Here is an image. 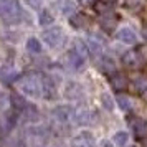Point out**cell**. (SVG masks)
Segmentation results:
<instances>
[{
	"label": "cell",
	"mask_w": 147,
	"mask_h": 147,
	"mask_svg": "<svg viewBox=\"0 0 147 147\" xmlns=\"http://www.w3.org/2000/svg\"><path fill=\"white\" fill-rule=\"evenodd\" d=\"M41 81H43L41 74L28 73L18 81V88L32 98H41Z\"/></svg>",
	"instance_id": "1"
},
{
	"label": "cell",
	"mask_w": 147,
	"mask_h": 147,
	"mask_svg": "<svg viewBox=\"0 0 147 147\" xmlns=\"http://www.w3.org/2000/svg\"><path fill=\"white\" fill-rule=\"evenodd\" d=\"M0 18L7 23H17L22 18V8L17 0H0Z\"/></svg>",
	"instance_id": "2"
},
{
	"label": "cell",
	"mask_w": 147,
	"mask_h": 147,
	"mask_svg": "<svg viewBox=\"0 0 147 147\" xmlns=\"http://www.w3.org/2000/svg\"><path fill=\"white\" fill-rule=\"evenodd\" d=\"M65 38L66 36H65V32L61 27H53L43 32V41L50 48H60L65 43Z\"/></svg>",
	"instance_id": "3"
},
{
	"label": "cell",
	"mask_w": 147,
	"mask_h": 147,
	"mask_svg": "<svg viewBox=\"0 0 147 147\" xmlns=\"http://www.w3.org/2000/svg\"><path fill=\"white\" fill-rule=\"evenodd\" d=\"M129 126L131 129L134 131V136H136V139L137 140H144L147 139V122L144 119H140V117H131L129 119Z\"/></svg>",
	"instance_id": "4"
},
{
	"label": "cell",
	"mask_w": 147,
	"mask_h": 147,
	"mask_svg": "<svg viewBox=\"0 0 147 147\" xmlns=\"http://www.w3.org/2000/svg\"><path fill=\"white\" fill-rule=\"evenodd\" d=\"M144 63L140 51H126L122 55V65L127 68H139Z\"/></svg>",
	"instance_id": "5"
},
{
	"label": "cell",
	"mask_w": 147,
	"mask_h": 147,
	"mask_svg": "<svg viewBox=\"0 0 147 147\" xmlns=\"http://www.w3.org/2000/svg\"><path fill=\"white\" fill-rule=\"evenodd\" d=\"M73 147H96V139L91 132H80L73 137Z\"/></svg>",
	"instance_id": "6"
},
{
	"label": "cell",
	"mask_w": 147,
	"mask_h": 147,
	"mask_svg": "<svg viewBox=\"0 0 147 147\" xmlns=\"http://www.w3.org/2000/svg\"><path fill=\"white\" fill-rule=\"evenodd\" d=\"M51 116L56 122H69V119L73 117V109L69 106H56L51 111Z\"/></svg>",
	"instance_id": "7"
},
{
	"label": "cell",
	"mask_w": 147,
	"mask_h": 147,
	"mask_svg": "<svg viewBox=\"0 0 147 147\" xmlns=\"http://www.w3.org/2000/svg\"><path fill=\"white\" fill-rule=\"evenodd\" d=\"M65 65H66V68L71 69V71H80L81 68L84 66V60H83L81 56H78V55L71 50L69 53L65 55Z\"/></svg>",
	"instance_id": "8"
},
{
	"label": "cell",
	"mask_w": 147,
	"mask_h": 147,
	"mask_svg": "<svg viewBox=\"0 0 147 147\" xmlns=\"http://www.w3.org/2000/svg\"><path fill=\"white\" fill-rule=\"evenodd\" d=\"M109 83H111V88L114 91H126L127 86H129V80H127L126 74L122 73H114L109 76Z\"/></svg>",
	"instance_id": "9"
},
{
	"label": "cell",
	"mask_w": 147,
	"mask_h": 147,
	"mask_svg": "<svg viewBox=\"0 0 147 147\" xmlns=\"http://www.w3.org/2000/svg\"><path fill=\"white\" fill-rule=\"evenodd\" d=\"M96 66H98V69H99L101 73L107 74V76L116 73V65H114V61L109 56H99L96 60Z\"/></svg>",
	"instance_id": "10"
},
{
	"label": "cell",
	"mask_w": 147,
	"mask_h": 147,
	"mask_svg": "<svg viewBox=\"0 0 147 147\" xmlns=\"http://www.w3.org/2000/svg\"><path fill=\"white\" fill-rule=\"evenodd\" d=\"M73 117L76 121V124H80V126H89V124L94 122V113L89 111V109L76 111V113H73Z\"/></svg>",
	"instance_id": "11"
},
{
	"label": "cell",
	"mask_w": 147,
	"mask_h": 147,
	"mask_svg": "<svg viewBox=\"0 0 147 147\" xmlns=\"http://www.w3.org/2000/svg\"><path fill=\"white\" fill-rule=\"evenodd\" d=\"M56 96V86L51 81L50 76H43V81H41V98L45 99H53Z\"/></svg>",
	"instance_id": "12"
},
{
	"label": "cell",
	"mask_w": 147,
	"mask_h": 147,
	"mask_svg": "<svg viewBox=\"0 0 147 147\" xmlns=\"http://www.w3.org/2000/svg\"><path fill=\"white\" fill-rule=\"evenodd\" d=\"M55 7H56V10L60 12L61 15H73L74 10H76V5H74L73 0H56L55 2Z\"/></svg>",
	"instance_id": "13"
},
{
	"label": "cell",
	"mask_w": 147,
	"mask_h": 147,
	"mask_svg": "<svg viewBox=\"0 0 147 147\" xmlns=\"http://www.w3.org/2000/svg\"><path fill=\"white\" fill-rule=\"evenodd\" d=\"M117 40L126 43V45H134V43H137V35L134 33L131 28L124 27L122 30L117 32Z\"/></svg>",
	"instance_id": "14"
},
{
	"label": "cell",
	"mask_w": 147,
	"mask_h": 147,
	"mask_svg": "<svg viewBox=\"0 0 147 147\" xmlns=\"http://www.w3.org/2000/svg\"><path fill=\"white\" fill-rule=\"evenodd\" d=\"M69 101H78L83 98V88L78 84V83H69L66 84V93H65Z\"/></svg>",
	"instance_id": "15"
},
{
	"label": "cell",
	"mask_w": 147,
	"mask_h": 147,
	"mask_svg": "<svg viewBox=\"0 0 147 147\" xmlns=\"http://www.w3.org/2000/svg\"><path fill=\"white\" fill-rule=\"evenodd\" d=\"M99 23H101V27L104 28V30H109V32H111V30L117 25V17L114 15V12L106 13V15H101Z\"/></svg>",
	"instance_id": "16"
},
{
	"label": "cell",
	"mask_w": 147,
	"mask_h": 147,
	"mask_svg": "<svg viewBox=\"0 0 147 147\" xmlns=\"http://www.w3.org/2000/svg\"><path fill=\"white\" fill-rule=\"evenodd\" d=\"M10 102H12V107H13L15 113H22V111L25 109V106L28 104L27 99H25L22 94H17V93L10 96Z\"/></svg>",
	"instance_id": "17"
},
{
	"label": "cell",
	"mask_w": 147,
	"mask_h": 147,
	"mask_svg": "<svg viewBox=\"0 0 147 147\" xmlns=\"http://www.w3.org/2000/svg\"><path fill=\"white\" fill-rule=\"evenodd\" d=\"M69 23H71L74 28H86L88 23H89V18L83 13H73L69 17Z\"/></svg>",
	"instance_id": "18"
},
{
	"label": "cell",
	"mask_w": 147,
	"mask_h": 147,
	"mask_svg": "<svg viewBox=\"0 0 147 147\" xmlns=\"http://www.w3.org/2000/svg\"><path fill=\"white\" fill-rule=\"evenodd\" d=\"M22 114H23L25 119L30 121V122H36V121L40 119V113H38V109H36L33 104H27L25 109L22 111Z\"/></svg>",
	"instance_id": "19"
},
{
	"label": "cell",
	"mask_w": 147,
	"mask_h": 147,
	"mask_svg": "<svg viewBox=\"0 0 147 147\" xmlns=\"http://www.w3.org/2000/svg\"><path fill=\"white\" fill-rule=\"evenodd\" d=\"M73 51L78 55V56H81L83 60H86L88 55H89V47H88V45H86V43H84L83 40H80V38H78V40H74V48H73Z\"/></svg>",
	"instance_id": "20"
},
{
	"label": "cell",
	"mask_w": 147,
	"mask_h": 147,
	"mask_svg": "<svg viewBox=\"0 0 147 147\" xmlns=\"http://www.w3.org/2000/svg\"><path fill=\"white\" fill-rule=\"evenodd\" d=\"M94 10L99 12L101 15H106V13L113 12V5L109 2H106V0H96L94 2Z\"/></svg>",
	"instance_id": "21"
},
{
	"label": "cell",
	"mask_w": 147,
	"mask_h": 147,
	"mask_svg": "<svg viewBox=\"0 0 147 147\" xmlns=\"http://www.w3.org/2000/svg\"><path fill=\"white\" fill-rule=\"evenodd\" d=\"M27 50L30 51V53H33V55L41 53V45H40V41L36 40L35 36H30V38L27 40Z\"/></svg>",
	"instance_id": "22"
},
{
	"label": "cell",
	"mask_w": 147,
	"mask_h": 147,
	"mask_svg": "<svg viewBox=\"0 0 147 147\" xmlns=\"http://www.w3.org/2000/svg\"><path fill=\"white\" fill-rule=\"evenodd\" d=\"M114 144H117V147H127V142H129V136H127V132H124V131H119V132L114 134Z\"/></svg>",
	"instance_id": "23"
},
{
	"label": "cell",
	"mask_w": 147,
	"mask_h": 147,
	"mask_svg": "<svg viewBox=\"0 0 147 147\" xmlns=\"http://www.w3.org/2000/svg\"><path fill=\"white\" fill-rule=\"evenodd\" d=\"M116 101H117V104H119V107L122 109V111H131L132 109V102H131V99L127 98L126 94H117V98H116Z\"/></svg>",
	"instance_id": "24"
},
{
	"label": "cell",
	"mask_w": 147,
	"mask_h": 147,
	"mask_svg": "<svg viewBox=\"0 0 147 147\" xmlns=\"http://www.w3.org/2000/svg\"><path fill=\"white\" fill-rule=\"evenodd\" d=\"M18 78V74H17V71L15 69H12V68H3L2 69V81H5V83H10V81H13Z\"/></svg>",
	"instance_id": "25"
},
{
	"label": "cell",
	"mask_w": 147,
	"mask_h": 147,
	"mask_svg": "<svg viewBox=\"0 0 147 147\" xmlns=\"http://www.w3.org/2000/svg\"><path fill=\"white\" fill-rule=\"evenodd\" d=\"M101 104H102L104 109H107V111H113V109H114V101H113V98H111L107 93L101 94Z\"/></svg>",
	"instance_id": "26"
},
{
	"label": "cell",
	"mask_w": 147,
	"mask_h": 147,
	"mask_svg": "<svg viewBox=\"0 0 147 147\" xmlns=\"http://www.w3.org/2000/svg\"><path fill=\"white\" fill-rule=\"evenodd\" d=\"M53 23V15L48 10H41L40 13V25H51Z\"/></svg>",
	"instance_id": "27"
},
{
	"label": "cell",
	"mask_w": 147,
	"mask_h": 147,
	"mask_svg": "<svg viewBox=\"0 0 147 147\" xmlns=\"http://www.w3.org/2000/svg\"><path fill=\"white\" fill-rule=\"evenodd\" d=\"M134 86L137 88L139 91H144L147 88V76H137V78L134 80Z\"/></svg>",
	"instance_id": "28"
},
{
	"label": "cell",
	"mask_w": 147,
	"mask_h": 147,
	"mask_svg": "<svg viewBox=\"0 0 147 147\" xmlns=\"http://www.w3.org/2000/svg\"><path fill=\"white\" fill-rule=\"evenodd\" d=\"M43 2H45V0H25V3L30 5L32 8H40Z\"/></svg>",
	"instance_id": "29"
},
{
	"label": "cell",
	"mask_w": 147,
	"mask_h": 147,
	"mask_svg": "<svg viewBox=\"0 0 147 147\" xmlns=\"http://www.w3.org/2000/svg\"><path fill=\"white\" fill-rule=\"evenodd\" d=\"M99 147H114V146L109 142V140H102V142L99 144Z\"/></svg>",
	"instance_id": "30"
},
{
	"label": "cell",
	"mask_w": 147,
	"mask_h": 147,
	"mask_svg": "<svg viewBox=\"0 0 147 147\" xmlns=\"http://www.w3.org/2000/svg\"><path fill=\"white\" fill-rule=\"evenodd\" d=\"M80 2L83 3V5H89V3H94L96 0H80Z\"/></svg>",
	"instance_id": "31"
},
{
	"label": "cell",
	"mask_w": 147,
	"mask_h": 147,
	"mask_svg": "<svg viewBox=\"0 0 147 147\" xmlns=\"http://www.w3.org/2000/svg\"><path fill=\"white\" fill-rule=\"evenodd\" d=\"M142 99H144V101L147 102V88L144 89V91H142Z\"/></svg>",
	"instance_id": "32"
}]
</instances>
